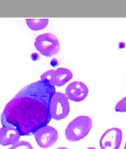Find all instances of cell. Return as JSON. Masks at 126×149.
Segmentation results:
<instances>
[{"instance_id":"cell-7","label":"cell","mask_w":126,"mask_h":149,"mask_svg":"<svg viewBox=\"0 0 126 149\" xmlns=\"http://www.w3.org/2000/svg\"><path fill=\"white\" fill-rule=\"evenodd\" d=\"M123 132L117 127L107 130L99 141L101 149H119L122 143Z\"/></svg>"},{"instance_id":"cell-4","label":"cell","mask_w":126,"mask_h":149,"mask_svg":"<svg viewBox=\"0 0 126 149\" xmlns=\"http://www.w3.org/2000/svg\"><path fill=\"white\" fill-rule=\"evenodd\" d=\"M49 111L52 119L62 120L68 116L70 112V104L68 98L63 93L55 92L50 100Z\"/></svg>"},{"instance_id":"cell-6","label":"cell","mask_w":126,"mask_h":149,"mask_svg":"<svg viewBox=\"0 0 126 149\" xmlns=\"http://www.w3.org/2000/svg\"><path fill=\"white\" fill-rule=\"evenodd\" d=\"M34 137L39 147L47 148L52 146L58 140V132L55 128L46 125L36 131Z\"/></svg>"},{"instance_id":"cell-3","label":"cell","mask_w":126,"mask_h":149,"mask_svg":"<svg viewBox=\"0 0 126 149\" xmlns=\"http://www.w3.org/2000/svg\"><path fill=\"white\" fill-rule=\"evenodd\" d=\"M36 49L45 57H52L59 52L60 45L59 40L54 35L46 33L36 38L34 42Z\"/></svg>"},{"instance_id":"cell-1","label":"cell","mask_w":126,"mask_h":149,"mask_svg":"<svg viewBox=\"0 0 126 149\" xmlns=\"http://www.w3.org/2000/svg\"><path fill=\"white\" fill-rule=\"evenodd\" d=\"M55 92L44 80L25 87L6 105L1 115L2 127L15 128L20 136L34 135L52 120L49 106Z\"/></svg>"},{"instance_id":"cell-5","label":"cell","mask_w":126,"mask_h":149,"mask_svg":"<svg viewBox=\"0 0 126 149\" xmlns=\"http://www.w3.org/2000/svg\"><path fill=\"white\" fill-rule=\"evenodd\" d=\"M72 78V73L69 69L59 68L56 70H49L43 74L41 80L47 81L54 87H62Z\"/></svg>"},{"instance_id":"cell-9","label":"cell","mask_w":126,"mask_h":149,"mask_svg":"<svg viewBox=\"0 0 126 149\" xmlns=\"http://www.w3.org/2000/svg\"><path fill=\"white\" fill-rule=\"evenodd\" d=\"M20 135L15 128L2 127L0 128V145L2 146L14 145L19 142Z\"/></svg>"},{"instance_id":"cell-13","label":"cell","mask_w":126,"mask_h":149,"mask_svg":"<svg viewBox=\"0 0 126 149\" xmlns=\"http://www.w3.org/2000/svg\"><path fill=\"white\" fill-rule=\"evenodd\" d=\"M56 149H67V148H65V147H59V148H56Z\"/></svg>"},{"instance_id":"cell-10","label":"cell","mask_w":126,"mask_h":149,"mask_svg":"<svg viewBox=\"0 0 126 149\" xmlns=\"http://www.w3.org/2000/svg\"><path fill=\"white\" fill-rule=\"evenodd\" d=\"M25 21L29 29L34 31L43 30L49 24V19L48 18H27Z\"/></svg>"},{"instance_id":"cell-8","label":"cell","mask_w":126,"mask_h":149,"mask_svg":"<svg viewBox=\"0 0 126 149\" xmlns=\"http://www.w3.org/2000/svg\"><path fill=\"white\" fill-rule=\"evenodd\" d=\"M88 89L81 81H73L69 84L65 90V95L68 99L74 102H81L88 96Z\"/></svg>"},{"instance_id":"cell-11","label":"cell","mask_w":126,"mask_h":149,"mask_svg":"<svg viewBox=\"0 0 126 149\" xmlns=\"http://www.w3.org/2000/svg\"><path fill=\"white\" fill-rule=\"evenodd\" d=\"M9 149H33V146L27 141H19Z\"/></svg>"},{"instance_id":"cell-15","label":"cell","mask_w":126,"mask_h":149,"mask_svg":"<svg viewBox=\"0 0 126 149\" xmlns=\"http://www.w3.org/2000/svg\"><path fill=\"white\" fill-rule=\"evenodd\" d=\"M123 149H126V142H125V146H124V148Z\"/></svg>"},{"instance_id":"cell-14","label":"cell","mask_w":126,"mask_h":149,"mask_svg":"<svg viewBox=\"0 0 126 149\" xmlns=\"http://www.w3.org/2000/svg\"><path fill=\"white\" fill-rule=\"evenodd\" d=\"M87 149H96L95 148H93V147H91V148H87Z\"/></svg>"},{"instance_id":"cell-2","label":"cell","mask_w":126,"mask_h":149,"mask_svg":"<svg viewBox=\"0 0 126 149\" xmlns=\"http://www.w3.org/2000/svg\"><path fill=\"white\" fill-rule=\"evenodd\" d=\"M91 127L92 120L89 116H78L67 127L65 130V138L70 142L79 141L89 133Z\"/></svg>"},{"instance_id":"cell-12","label":"cell","mask_w":126,"mask_h":149,"mask_svg":"<svg viewBox=\"0 0 126 149\" xmlns=\"http://www.w3.org/2000/svg\"><path fill=\"white\" fill-rule=\"evenodd\" d=\"M114 110L115 111L121 112V113L126 112V97H125L117 103L115 108H114Z\"/></svg>"}]
</instances>
